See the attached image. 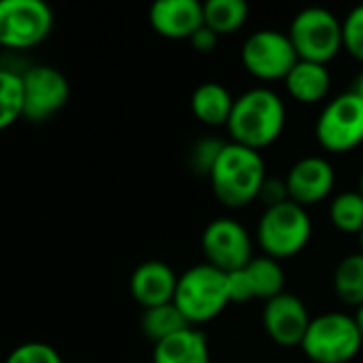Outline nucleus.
<instances>
[{
  "mask_svg": "<svg viewBox=\"0 0 363 363\" xmlns=\"http://www.w3.org/2000/svg\"><path fill=\"white\" fill-rule=\"evenodd\" d=\"M266 179L268 174L262 153L232 140L225 143L208 174L215 198L232 211L245 208L259 200V191Z\"/></svg>",
  "mask_w": 363,
  "mask_h": 363,
  "instance_id": "2",
  "label": "nucleus"
},
{
  "mask_svg": "<svg viewBox=\"0 0 363 363\" xmlns=\"http://www.w3.org/2000/svg\"><path fill=\"white\" fill-rule=\"evenodd\" d=\"M189 43H191V47H194L196 51H200V53H211V51H215L217 45H219V34H217L215 30H211L208 26H200V28L191 34Z\"/></svg>",
  "mask_w": 363,
  "mask_h": 363,
  "instance_id": "29",
  "label": "nucleus"
},
{
  "mask_svg": "<svg viewBox=\"0 0 363 363\" xmlns=\"http://www.w3.org/2000/svg\"><path fill=\"white\" fill-rule=\"evenodd\" d=\"M189 104H191V113L200 123L219 128V125H228L234 106V96L223 83L206 81L194 89Z\"/></svg>",
  "mask_w": 363,
  "mask_h": 363,
  "instance_id": "19",
  "label": "nucleus"
},
{
  "mask_svg": "<svg viewBox=\"0 0 363 363\" xmlns=\"http://www.w3.org/2000/svg\"><path fill=\"white\" fill-rule=\"evenodd\" d=\"M53 30V11L43 0H0V47L30 49Z\"/></svg>",
  "mask_w": 363,
  "mask_h": 363,
  "instance_id": "8",
  "label": "nucleus"
},
{
  "mask_svg": "<svg viewBox=\"0 0 363 363\" xmlns=\"http://www.w3.org/2000/svg\"><path fill=\"white\" fill-rule=\"evenodd\" d=\"M363 347L353 315L323 313L311 319L300 349L313 363H349Z\"/></svg>",
  "mask_w": 363,
  "mask_h": 363,
  "instance_id": "5",
  "label": "nucleus"
},
{
  "mask_svg": "<svg viewBox=\"0 0 363 363\" xmlns=\"http://www.w3.org/2000/svg\"><path fill=\"white\" fill-rule=\"evenodd\" d=\"M285 185L289 200L308 208L332 194L336 185V170L323 155H304L287 170Z\"/></svg>",
  "mask_w": 363,
  "mask_h": 363,
  "instance_id": "14",
  "label": "nucleus"
},
{
  "mask_svg": "<svg viewBox=\"0 0 363 363\" xmlns=\"http://www.w3.org/2000/svg\"><path fill=\"white\" fill-rule=\"evenodd\" d=\"M359 245H362V253H363V230H362V234H359Z\"/></svg>",
  "mask_w": 363,
  "mask_h": 363,
  "instance_id": "33",
  "label": "nucleus"
},
{
  "mask_svg": "<svg viewBox=\"0 0 363 363\" xmlns=\"http://www.w3.org/2000/svg\"><path fill=\"white\" fill-rule=\"evenodd\" d=\"M355 323H357V328H359V334H362V338H363V304L355 311Z\"/></svg>",
  "mask_w": 363,
  "mask_h": 363,
  "instance_id": "31",
  "label": "nucleus"
},
{
  "mask_svg": "<svg viewBox=\"0 0 363 363\" xmlns=\"http://www.w3.org/2000/svg\"><path fill=\"white\" fill-rule=\"evenodd\" d=\"M185 328H194V325L187 323V319L174 306V302L162 304L155 308H147V311H143V317H140V332L153 345L174 336L177 332H181Z\"/></svg>",
  "mask_w": 363,
  "mask_h": 363,
  "instance_id": "20",
  "label": "nucleus"
},
{
  "mask_svg": "<svg viewBox=\"0 0 363 363\" xmlns=\"http://www.w3.org/2000/svg\"><path fill=\"white\" fill-rule=\"evenodd\" d=\"M17 119H23L21 72L0 68V132L11 128Z\"/></svg>",
  "mask_w": 363,
  "mask_h": 363,
  "instance_id": "24",
  "label": "nucleus"
},
{
  "mask_svg": "<svg viewBox=\"0 0 363 363\" xmlns=\"http://www.w3.org/2000/svg\"><path fill=\"white\" fill-rule=\"evenodd\" d=\"M311 313L302 298L296 294L283 291L277 298L264 302L262 308V325L268 338L283 347V349H294L300 347L304 340V334L311 325Z\"/></svg>",
  "mask_w": 363,
  "mask_h": 363,
  "instance_id": "12",
  "label": "nucleus"
},
{
  "mask_svg": "<svg viewBox=\"0 0 363 363\" xmlns=\"http://www.w3.org/2000/svg\"><path fill=\"white\" fill-rule=\"evenodd\" d=\"M4 363H64V359L51 345L40 340H30L15 347L6 355Z\"/></svg>",
  "mask_w": 363,
  "mask_h": 363,
  "instance_id": "25",
  "label": "nucleus"
},
{
  "mask_svg": "<svg viewBox=\"0 0 363 363\" xmlns=\"http://www.w3.org/2000/svg\"><path fill=\"white\" fill-rule=\"evenodd\" d=\"M200 247L204 253V262L221 272L240 270L253 259L251 234L240 221L232 217L213 219L202 232Z\"/></svg>",
  "mask_w": 363,
  "mask_h": 363,
  "instance_id": "11",
  "label": "nucleus"
},
{
  "mask_svg": "<svg viewBox=\"0 0 363 363\" xmlns=\"http://www.w3.org/2000/svg\"><path fill=\"white\" fill-rule=\"evenodd\" d=\"M330 221L345 234H362L363 230V196L355 191H342L330 202Z\"/></svg>",
  "mask_w": 363,
  "mask_h": 363,
  "instance_id": "23",
  "label": "nucleus"
},
{
  "mask_svg": "<svg viewBox=\"0 0 363 363\" xmlns=\"http://www.w3.org/2000/svg\"><path fill=\"white\" fill-rule=\"evenodd\" d=\"M172 302L194 328L213 321L232 304L228 272H221L206 262L187 268L177 281Z\"/></svg>",
  "mask_w": 363,
  "mask_h": 363,
  "instance_id": "3",
  "label": "nucleus"
},
{
  "mask_svg": "<svg viewBox=\"0 0 363 363\" xmlns=\"http://www.w3.org/2000/svg\"><path fill=\"white\" fill-rule=\"evenodd\" d=\"M334 291L347 306L359 308L363 304V253L345 255L334 270Z\"/></svg>",
  "mask_w": 363,
  "mask_h": 363,
  "instance_id": "21",
  "label": "nucleus"
},
{
  "mask_svg": "<svg viewBox=\"0 0 363 363\" xmlns=\"http://www.w3.org/2000/svg\"><path fill=\"white\" fill-rule=\"evenodd\" d=\"M287 34L300 60L328 64L342 49V19L323 6H308L296 13Z\"/></svg>",
  "mask_w": 363,
  "mask_h": 363,
  "instance_id": "6",
  "label": "nucleus"
},
{
  "mask_svg": "<svg viewBox=\"0 0 363 363\" xmlns=\"http://www.w3.org/2000/svg\"><path fill=\"white\" fill-rule=\"evenodd\" d=\"M228 287L232 302H268L285 291V272L281 262L259 255L253 257L245 268L228 272Z\"/></svg>",
  "mask_w": 363,
  "mask_h": 363,
  "instance_id": "13",
  "label": "nucleus"
},
{
  "mask_svg": "<svg viewBox=\"0 0 363 363\" xmlns=\"http://www.w3.org/2000/svg\"><path fill=\"white\" fill-rule=\"evenodd\" d=\"M149 23L164 38L189 40L204 26V9L198 0H157L149 9Z\"/></svg>",
  "mask_w": 363,
  "mask_h": 363,
  "instance_id": "15",
  "label": "nucleus"
},
{
  "mask_svg": "<svg viewBox=\"0 0 363 363\" xmlns=\"http://www.w3.org/2000/svg\"><path fill=\"white\" fill-rule=\"evenodd\" d=\"M357 191L363 196V170H362V174H359V189H357Z\"/></svg>",
  "mask_w": 363,
  "mask_h": 363,
  "instance_id": "32",
  "label": "nucleus"
},
{
  "mask_svg": "<svg viewBox=\"0 0 363 363\" xmlns=\"http://www.w3.org/2000/svg\"><path fill=\"white\" fill-rule=\"evenodd\" d=\"M225 147V140H219V138H200L194 147H191V153H189V166L196 174H202V177H208L215 162L219 160L221 151Z\"/></svg>",
  "mask_w": 363,
  "mask_h": 363,
  "instance_id": "26",
  "label": "nucleus"
},
{
  "mask_svg": "<svg viewBox=\"0 0 363 363\" xmlns=\"http://www.w3.org/2000/svg\"><path fill=\"white\" fill-rule=\"evenodd\" d=\"M259 200L264 202V208L266 206H274V204H281V202H287L289 200V194H287V185H285V179L279 181V179H266L262 191H259Z\"/></svg>",
  "mask_w": 363,
  "mask_h": 363,
  "instance_id": "28",
  "label": "nucleus"
},
{
  "mask_svg": "<svg viewBox=\"0 0 363 363\" xmlns=\"http://www.w3.org/2000/svg\"><path fill=\"white\" fill-rule=\"evenodd\" d=\"M283 81L289 96L302 104H315L325 100L332 87V74L328 64L308 60H298Z\"/></svg>",
  "mask_w": 363,
  "mask_h": 363,
  "instance_id": "17",
  "label": "nucleus"
},
{
  "mask_svg": "<svg viewBox=\"0 0 363 363\" xmlns=\"http://www.w3.org/2000/svg\"><path fill=\"white\" fill-rule=\"evenodd\" d=\"M287 123L283 98L270 87H253L234 98L228 132L232 143L262 151L281 138Z\"/></svg>",
  "mask_w": 363,
  "mask_h": 363,
  "instance_id": "1",
  "label": "nucleus"
},
{
  "mask_svg": "<svg viewBox=\"0 0 363 363\" xmlns=\"http://www.w3.org/2000/svg\"><path fill=\"white\" fill-rule=\"evenodd\" d=\"M23 119L43 123L57 115L70 100V83L66 74L47 64H34L21 70Z\"/></svg>",
  "mask_w": 363,
  "mask_h": 363,
  "instance_id": "10",
  "label": "nucleus"
},
{
  "mask_svg": "<svg viewBox=\"0 0 363 363\" xmlns=\"http://www.w3.org/2000/svg\"><path fill=\"white\" fill-rule=\"evenodd\" d=\"M177 281L179 277L166 262L149 259L134 268L130 277V294L143 306V311L155 308L174 300Z\"/></svg>",
  "mask_w": 363,
  "mask_h": 363,
  "instance_id": "16",
  "label": "nucleus"
},
{
  "mask_svg": "<svg viewBox=\"0 0 363 363\" xmlns=\"http://www.w3.org/2000/svg\"><path fill=\"white\" fill-rule=\"evenodd\" d=\"M351 91H355V94H357V96H359V98L363 100V72H359V74H357V79L353 81V87H351Z\"/></svg>",
  "mask_w": 363,
  "mask_h": 363,
  "instance_id": "30",
  "label": "nucleus"
},
{
  "mask_svg": "<svg viewBox=\"0 0 363 363\" xmlns=\"http://www.w3.org/2000/svg\"><path fill=\"white\" fill-rule=\"evenodd\" d=\"M153 363H211V347L198 328H185L153 345Z\"/></svg>",
  "mask_w": 363,
  "mask_h": 363,
  "instance_id": "18",
  "label": "nucleus"
},
{
  "mask_svg": "<svg viewBox=\"0 0 363 363\" xmlns=\"http://www.w3.org/2000/svg\"><path fill=\"white\" fill-rule=\"evenodd\" d=\"M204 26L221 34L240 30L249 19V4L245 0H208L202 4Z\"/></svg>",
  "mask_w": 363,
  "mask_h": 363,
  "instance_id": "22",
  "label": "nucleus"
},
{
  "mask_svg": "<svg viewBox=\"0 0 363 363\" xmlns=\"http://www.w3.org/2000/svg\"><path fill=\"white\" fill-rule=\"evenodd\" d=\"M315 136L330 153H347L363 143V100L355 91L332 98L317 117Z\"/></svg>",
  "mask_w": 363,
  "mask_h": 363,
  "instance_id": "7",
  "label": "nucleus"
},
{
  "mask_svg": "<svg viewBox=\"0 0 363 363\" xmlns=\"http://www.w3.org/2000/svg\"><path fill=\"white\" fill-rule=\"evenodd\" d=\"M313 238V221L308 208L287 200L266 206L257 221V242L264 255L283 262L296 257Z\"/></svg>",
  "mask_w": 363,
  "mask_h": 363,
  "instance_id": "4",
  "label": "nucleus"
},
{
  "mask_svg": "<svg viewBox=\"0 0 363 363\" xmlns=\"http://www.w3.org/2000/svg\"><path fill=\"white\" fill-rule=\"evenodd\" d=\"M240 60L247 72H251L255 79L279 81L289 74L300 57L287 32L262 28L245 38L240 47Z\"/></svg>",
  "mask_w": 363,
  "mask_h": 363,
  "instance_id": "9",
  "label": "nucleus"
},
{
  "mask_svg": "<svg viewBox=\"0 0 363 363\" xmlns=\"http://www.w3.org/2000/svg\"><path fill=\"white\" fill-rule=\"evenodd\" d=\"M342 49L363 62V4H357L342 19Z\"/></svg>",
  "mask_w": 363,
  "mask_h": 363,
  "instance_id": "27",
  "label": "nucleus"
}]
</instances>
